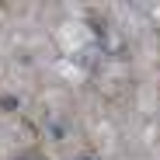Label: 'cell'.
I'll return each instance as SVG.
<instances>
[{
    "label": "cell",
    "mask_w": 160,
    "mask_h": 160,
    "mask_svg": "<svg viewBox=\"0 0 160 160\" xmlns=\"http://www.w3.org/2000/svg\"><path fill=\"white\" fill-rule=\"evenodd\" d=\"M84 160H91V157H84Z\"/></svg>",
    "instance_id": "7a4b0ae2"
},
{
    "label": "cell",
    "mask_w": 160,
    "mask_h": 160,
    "mask_svg": "<svg viewBox=\"0 0 160 160\" xmlns=\"http://www.w3.org/2000/svg\"><path fill=\"white\" fill-rule=\"evenodd\" d=\"M11 160H42V153H18V157H11Z\"/></svg>",
    "instance_id": "6da1fadb"
}]
</instances>
